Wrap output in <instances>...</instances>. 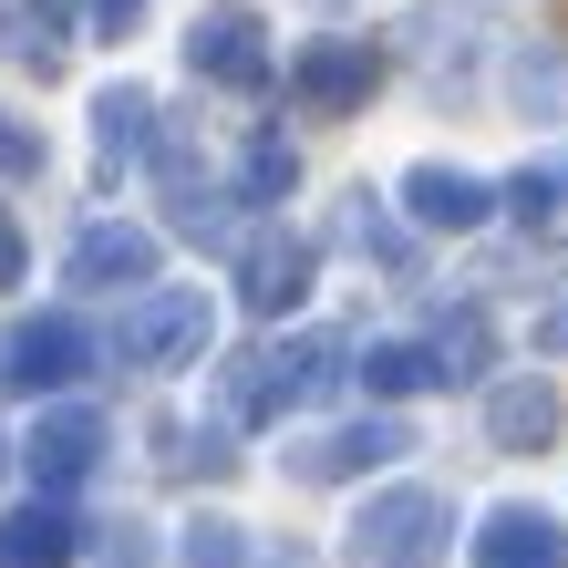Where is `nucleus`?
<instances>
[{"mask_svg":"<svg viewBox=\"0 0 568 568\" xmlns=\"http://www.w3.org/2000/svg\"><path fill=\"white\" fill-rule=\"evenodd\" d=\"M342 383H352V342L342 331H290V342L227 362L217 404H227V424H290L300 404H321V393H342Z\"/></svg>","mask_w":568,"mask_h":568,"instance_id":"nucleus-1","label":"nucleus"},{"mask_svg":"<svg viewBox=\"0 0 568 568\" xmlns=\"http://www.w3.org/2000/svg\"><path fill=\"white\" fill-rule=\"evenodd\" d=\"M93 373V331L73 311H21V321H0V393L11 404H62Z\"/></svg>","mask_w":568,"mask_h":568,"instance_id":"nucleus-2","label":"nucleus"},{"mask_svg":"<svg viewBox=\"0 0 568 568\" xmlns=\"http://www.w3.org/2000/svg\"><path fill=\"white\" fill-rule=\"evenodd\" d=\"M445 527L455 507L434 486H383V496H362V517L342 538H352V568H445Z\"/></svg>","mask_w":568,"mask_h":568,"instance_id":"nucleus-3","label":"nucleus"},{"mask_svg":"<svg viewBox=\"0 0 568 568\" xmlns=\"http://www.w3.org/2000/svg\"><path fill=\"white\" fill-rule=\"evenodd\" d=\"M207 352V290H135L114 321V362L124 373H176Z\"/></svg>","mask_w":568,"mask_h":568,"instance_id":"nucleus-4","label":"nucleus"},{"mask_svg":"<svg viewBox=\"0 0 568 568\" xmlns=\"http://www.w3.org/2000/svg\"><path fill=\"white\" fill-rule=\"evenodd\" d=\"M383 73H393V52H383V42H352V31L290 52V93H300L311 114H362V104L383 93Z\"/></svg>","mask_w":568,"mask_h":568,"instance_id":"nucleus-5","label":"nucleus"},{"mask_svg":"<svg viewBox=\"0 0 568 568\" xmlns=\"http://www.w3.org/2000/svg\"><path fill=\"white\" fill-rule=\"evenodd\" d=\"M21 465H31V496H73L104 465V414L93 404H42L31 434H21Z\"/></svg>","mask_w":568,"mask_h":568,"instance_id":"nucleus-6","label":"nucleus"},{"mask_svg":"<svg viewBox=\"0 0 568 568\" xmlns=\"http://www.w3.org/2000/svg\"><path fill=\"white\" fill-rule=\"evenodd\" d=\"M393 455H414L404 414H362V424H331L311 445H290V476L300 486H352V476H383Z\"/></svg>","mask_w":568,"mask_h":568,"instance_id":"nucleus-7","label":"nucleus"},{"mask_svg":"<svg viewBox=\"0 0 568 568\" xmlns=\"http://www.w3.org/2000/svg\"><path fill=\"white\" fill-rule=\"evenodd\" d=\"M239 300L258 321H290L300 300H311V239H290L280 217H258L248 239H239Z\"/></svg>","mask_w":568,"mask_h":568,"instance_id":"nucleus-8","label":"nucleus"},{"mask_svg":"<svg viewBox=\"0 0 568 568\" xmlns=\"http://www.w3.org/2000/svg\"><path fill=\"white\" fill-rule=\"evenodd\" d=\"M270 31H258V11H239V0H217V11H196L186 21V62L207 83H227V93H270Z\"/></svg>","mask_w":568,"mask_h":568,"instance_id":"nucleus-9","label":"nucleus"},{"mask_svg":"<svg viewBox=\"0 0 568 568\" xmlns=\"http://www.w3.org/2000/svg\"><path fill=\"white\" fill-rule=\"evenodd\" d=\"M62 280H73V290H155V227L93 217L73 239V258H62Z\"/></svg>","mask_w":568,"mask_h":568,"instance_id":"nucleus-10","label":"nucleus"},{"mask_svg":"<svg viewBox=\"0 0 568 568\" xmlns=\"http://www.w3.org/2000/svg\"><path fill=\"white\" fill-rule=\"evenodd\" d=\"M393 42H404V52L424 62V73H434V83H476L486 11H476V0H424V11H414L404 31H393Z\"/></svg>","mask_w":568,"mask_h":568,"instance_id":"nucleus-11","label":"nucleus"},{"mask_svg":"<svg viewBox=\"0 0 568 568\" xmlns=\"http://www.w3.org/2000/svg\"><path fill=\"white\" fill-rule=\"evenodd\" d=\"M404 217L434 227V239H465V227L496 217V186L465 176V165H414V176H404Z\"/></svg>","mask_w":568,"mask_h":568,"instance_id":"nucleus-12","label":"nucleus"},{"mask_svg":"<svg viewBox=\"0 0 568 568\" xmlns=\"http://www.w3.org/2000/svg\"><path fill=\"white\" fill-rule=\"evenodd\" d=\"M73 548H83V517L62 507V496L0 507V568H73Z\"/></svg>","mask_w":568,"mask_h":568,"instance_id":"nucleus-13","label":"nucleus"},{"mask_svg":"<svg viewBox=\"0 0 568 568\" xmlns=\"http://www.w3.org/2000/svg\"><path fill=\"white\" fill-rule=\"evenodd\" d=\"M155 93L145 83H104L93 93V155H104V176H124V165H155Z\"/></svg>","mask_w":568,"mask_h":568,"instance_id":"nucleus-14","label":"nucleus"},{"mask_svg":"<svg viewBox=\"0 0 568 568\" xmlns=\"http://www.w3.org/2000/svg\"><path fill=\"white\" fill-rule=\"evenodd\" d=\"M476 568H568V527L548 507H496L476 527Z\"/></svg>","mask_w":568,"mask_h":568,"instance_id":"nucleus-15","label":"nucleus"},{"mask_svg":"<svg viewBox=\"0 0 568 568\" xmlns=\"http://www.w3.org/2000/svg\"><path fill=\"white\" fill-rule=\"evenodd\" d=\"M486 434L507 455H538V445H558V393H548V373H507L486 393Z\"/></svg>","mask_w":568,"mask_h":568,"instance_id":"nucleus-16","label":"nucleus"},{"mask_svg":"<svg viewBox=\"0 0 568 568\" xmlns=\"http://www.w3.org/2000/svg\"><path fill=\"white\" fill-rule=\"evenodd\" d=\"M342 248H352V258H373V270H393V280L414 270V239H404V217H393L373 186H352V196H342Z\"/></svg>","mask_w":568,"mask_h":568,"instance_id":"nucleus-17","label":"nucleus"},{"mask_svg":"<svg viewBox=\"0 0 568 568\" xmlns=\"http://www.w3.org/2000/svg\"><path fill=\"white\" fill-rule=\"evenodd\" d=\"M62 31H73V0H21V11L0 21V52L31 62V73H52V62H62Z\"/></svg>","mask_w":568,"mask_h":568,"instance_id":"nucleus-18","label":"nucleus"},{"mask_svg":"<svg viewBox=\"0 0 568 568\" xmlns=\"http://www.w3.org/2000/svg\"><path fill=\"white\" fill-rule=\"evenodd\" d=\"M434 362H445V383H476L496 362V321L486 311H434Z\"/></svg>","mask_w":568,"mask_h":568,"instance_id":"nucleus-19","label":"nucleus"},{"mask_svg":"<svg viewBox=\"0 0 568 568\" xmlns=\"http://www.w3.org/2000/svg\"><path fill=\"white\" fill-rule=\"evenodd\" d=\"M362 383H373L383 404H404V393L445 383V362H434V342H373V352H362Z\"/></svg>","mask_w":568,"mask_h":568,"instance_id":"nucleus-20","label":"nucleus"},{"mask_svg":"<svg viewBox=\"0 0 568 568\" xmlns=\"http://www.w3.org/2000/svg\"><path fill=\"white\" fill-rule=\"evenodd\" d=\"M507 83H517V104L538 114V124H558V114H568V52H548V42H527Z\"/></svg>","mask_w":568,"mask_h":568,"instance_id":"nucleus-21","label":"nucleus"},{"mask_svg":"<svg viewBox=\"0 0 568 568\" xmlns=\"http://www.w3.org/2000/svg\"><path fill=\"white\" fill-rule=\"evenodd\" d=\"M290 186H300V155H290V135H258V145H248V165H239V207H280Z\"/></svg>","mask_w":568,"mask_h":568,"instance_id":"nucleus-22","label":"nucleus"},{"mask_svg":"<svg viewBox=\"0 0 568 568\" xmlns=\"http://www.w3.org/2000/svg\"><path fill=\"white\" fill-rule=\"evenodd\" d=\"M558 165H517V176L507 186H496V207H507V217H527V227H538V217H558Z\"/></svg>","mask_w":568,"mask_h":568,"instance_id":"nucleus-23","label":"nucleus"},{"mask_svg":"<svg viewBox=\"0 0 568 568\" xmlns=\"http://www.w3.org/2000/svg\"><path fill=\"white\" fill-rule=\"evenodd\" d=\"M258 548H248V527H227V517H196L186 527V568H248Z\"/></svg>","mask_w":568,"mask_h":568,"instance_id":"nucleus-24","label":"nucleus"},{"mask_svg":"<svg viewBox=\"0 0 568 568\" xmlns=\"http://www.w3.org/2000/svg\"><path fill=\"white\" fill-rule=\"evenodd\" d=\"M21 176H42V135L0 114V186H21Z\"/></svg>","mask_w":568,"mask_h":568,"instance_id":"nucleus-25","label":"nucleus"},{"mask_svg":"<svg viewBox=\"0 0 568 568\" xmlns=\"http://www.w3.org/2000/svg\"><path fill=\"white\" fill-rule=\"evenodd\" d=\"M248 568H321V558H311V548H300V538H270V548H258Z\"/></svg>","mask_w":568,"mask_h":568,"instance_id":"nucleus-26","label":"nucleus"},{"mask_svg":"<svg viewBox=\"0 0 568 568\" xmlns=\"http://www.w3.org/2000/svg\"><path fill=\"white\" fill-rule=\"evenodd\" d=\"M0 290H21V227H11V207H0Z\"/></svg>","mask_w":568,"mask_h":568,"instance_id":"nucleus-27","label":"nucleus"},{"mask_svg":"<svg viewBox=\"0 0 568 568\" xmlns=\"http://www.w3.org/2000/svg\"><path fill=\"white\" fill-rule=\"evenodd\" d=\"M135 11L145 0H93V31H135Z\"/></svg>","mask_w":568,"mask_h":568,"instance_id":"nucleus-28","label":"nucleus"},{"mask_svg":"<svg viewBox=\"0 0 568 568\" xmlns=\"http://www.w3.org/2000/svg\"><path fill=\"white\" fill-rule=\"evenodd\" d=\"M538 352H568V300H558V311L538 321Z\"/></svg>","mask_w":568,"mask_h":568,"instance_id":"nucleus-29","label":"nucleus"},{"mask_svg":"<svg viewBox=\"0 0 568 568\" xmlns=\"http://www.w3.org/2000/svg\"><path fill=\"white\" fill-rule=\"evenodd\" d=\"M0 465H11V445H0Z\"/></svg>","mask_w":568,"mask_h":568,"instance_id":"nucleus-30","label":"nucleus"},{"mask_svg":"<svg viewBox=\"0 0 568 568\" xmlns=\"http://www.w3.org/2000/svg\"><path fill=\"white\" fill-rule=\"evenodd\" d=\"M558 186H568V165H558Z\"/></svg>","mask_w":568,"mask_h":568,"instance_id":"nucleus-31","label":"nucleus"}]
</instances>
